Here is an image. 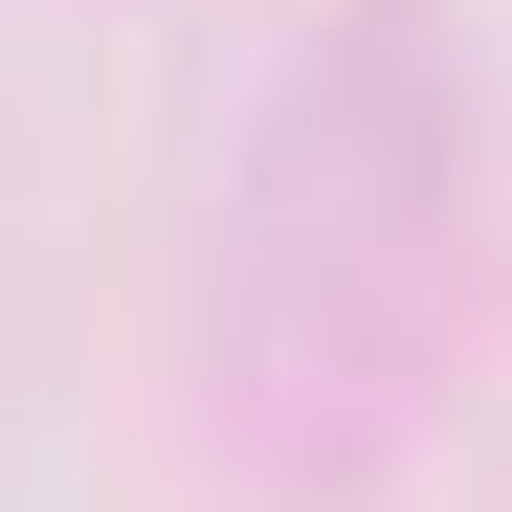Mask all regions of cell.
I'll list each match as a JSON object with an SVG mask.
<instances>
[{"instance_id": "6da1fadb", "label": "cell", "mask_w": 512, "mask_h": 512, "mask_svg": "<svg viewBox=\"0 0 512 512\" xmlns=\"http://www.w3.org/2000/svg\"><path fill=\"white\" fill-rule=\"evenodd\" d=\"M468 179H490V112H468L446 0H312L268 112H245L223 268H201V379H223L245 468L357 490L446 401V357H468Z\"/></svg>"}]
</instances>
